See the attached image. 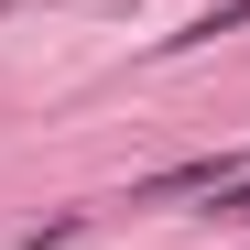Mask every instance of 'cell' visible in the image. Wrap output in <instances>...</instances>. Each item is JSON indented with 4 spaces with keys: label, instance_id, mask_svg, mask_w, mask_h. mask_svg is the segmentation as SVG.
Listing matches in <instances>:
<instances>
[{
    "label": "cell",
    "instance_id": "cell-2",
    "mask_svg": "<svg viewBox=\"0 0 250 250\" xmlns=\"http://www.w3.org/2000/svg\"><path fill=\"white\" fill-rule=\"evenodd\" d=\"M239 22H250V0H218V11H196L174 44H218V33H239Z\"/></svg>",
    "mask_w": 250,
    "mask_h": 250
},
{
    "label": "cell",
    "instance_id": "cell-1",
    "mask_svg": "<svg viewBox=\"0 0 250 250\" xmlns=\"http://www.w3.org/2000/svg\"><path fill=\"white\" fill-rule=\"evenodd\" d=\"M239 185H250V174L218 152V163H174V174H152V185H131V196H142V207H163V196H239Z\"/></svg>",
    "mask_w": 250,
    "mask_h": 250
},
{
    "label": "cell",
    "instance_id": "cell-3",
    "mask_svg": "<svg viewBox=\"0 0 250 250\" xmlns=\"http://www.w3.org/2000/svg\"><path fill=\"white\" fill-rule=\"evenodd\" d=\"M229 218H250V185H239V196H229Z\"/></svg>",
    "mask_w": 250,
    "mask_h": 250
}]
</instances>
